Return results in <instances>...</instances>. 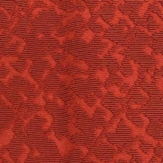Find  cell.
I'll use <instances>...</instances> for the list:
<instances>
[{
	"label": "cell",
	"mask_w": 163,
	"mask_h": 163,
	"mask_svg": "<svg viewBox=\"0 0 163 163\" xmlns=\"http://www.w3.org/2000/svg\"><path fill=\"white\" fill-rule=\"evenodd\" d=\"M111 111L103 106L96 109L93 117V121L98 128L103 129L113 118Z\"/></svg>",
	"instance_id": "7c38bea8"
},
{
	"label": "cell",
	"mask_w": 163,
	"mask_h": 163,
	"mask_svg": "<svg viewBox=\"0 0 163 163\" xmlns=\"http://www.w3.org/2000/svg\"><path fill=\"white\" fill-rule=\"evenodd\" d=\"M126 114V117L139 128L145 129L150 123L149 119L138 110L127 111Z\"/></svg>",
	"instance_id": "2e32d148"
},
{
	"label": "cell",
	"mask_w": 163,
	"mask_h": 163,
	"mask_svg": "<svg viewBox=\"0 0 163 163\" xmlns=\"http://www.w3.org/2000/svg\"><path fill=\"white\" fill-rule=\"evenodd\" d=\"M115 163H137L130 154L125 151H121L117 154L114 160Z\"/></svg>",
	"instance_id": "83f0119b"
},
{
	"label": "cell",
	"mask_w": 163,
	"mask_h": 163,
	"mask_svg": "<svg viewBox=\"0 0 163 163\" xmlns=\"http://www.w3.org/2000/svg\"><path fill=\"white\" fill-rule=\"evenodd\" d=\"M89 152L93 153L96 157L105 163L114 162L117 154L120 152L117 146L112 144L104 135H101L96 140L91 147Z\"/></svg>",
	"instance_id": "277c9868"
},
{
	"label": "cell",
	"mask_w": 163,
	"mask_h": 163,
	"mask_svg": "<svg viewBox=\"0 0 163 163\" xmlns=\"http://www.w3.org/2000/svg\"><path fill=\"white\" fill-rule=\"evenodd\" d=\"M86 27L96 35L101 33H106L111 26L101 16L94 14L92 15V18L86 25Z\"/></svg>",
	"instance_id": "9a60e30c"
},
{
	"label": "cell",
	"mask_w": 163,
	"mask_h": 163,
	"mask_svg": "<svg viewBox=\"0 0 163 163\" xmlns=\"http://www.w3.org/2000/svg\"><path fill=\"white\" fill-rule=\"evenodd\" d=\"M133 21L136 26H143L151 32L163 26V20L156 14L149 11L142 18L134 19Z\"/></svg>",
	"instance_id": "9c48e42d"
},
{
	"label": "cell",
	"mask_w": 163,
	"mask_h": 163,
	"mask_svg": "<svg viewBox=\"0 0 163 163\" xmlns=\"http://www.w3.org/2000/svg\"><path fill=\"white\" fill-rule=\"evenodd\" d=\"M152 38L153 41L149 46L154 50V54H163V31L154 34L152 36Z\"/></svg>",
	"instance_id": "603a6c76"
},
{
	"label": "cell",
	"mask_w": 163,
	"mask_h": 163,
	"mask_svg": "<svg viewBox=\"0 0 163 163\" xmlns=\"http://www.w3.org/2000/svg\"><path fill=\"white\" fill-rule=\"evenodd\" d=\"M73 102L76 126L87 139L93 144L103 131V129L98 128L93 121L95 109L89 107L82 99L77 96Z\"/></svg>",
	"instance_id": "7a4b0ae2"
},
{
	"label": "cell",
	"mask_w": 163,
	"mask_h": 163,
	"mask_svg": "<svg viewBox=\"0 0 163 163\" xmlns=\"http://www.w3.org/2000/svg\"><path fill=\"white\" fill-rule=\"evenodd\" d=\"M128 48V47H127L116 44V45L109 50V53L114 52L117 53H121L123 51L127 49Z\"/></svg>",
	"instance_id": "d6a6232c"
},
{
	"label": "cell",
	"mask_w": 163,
	"mask_h": 163,
	"mask_svg": "<svg viewBox=\"0 0 163 163\" xmlns=\"http://www.w3.org/2000/svg\"><path fill=\"white\" fill-rule=\"evenodd\" d=\"M138 139L140 143V149L143 152L152 157L154 155V148L159 142L147 134L145 129L141 132Z\"/></svg>",
	"instance_id": "4fadbf2b"
},
{
	"label": "cell",
	"mask_w": 163,
	"mask_h": 163,
	"mask_svg": "<svg viewBox=\"0 0 163 163\" xmlns=\"http://www.w3.org/2000/svg\"><path fill=\"white\" fill-rule=\"evenodd\" d=\"M95 34L91 30L86 28L78 38L87 45L91 44L95 38Z\"/></svg>",
	"instance_id": "f546056e"
},
{
	"label": "cell",
	"mask_w": 163,
	"mask_h": 163,
	"mask_svg": "<svg viewBox=\"0 0 163 163\" xmlns=\"http://www.w3.org/2000/svg\"><path fill=\"white\" fill-rule=\"evenodd\" d=\"M140 68L141 67L133 60L125 57L121 67L117 70L121 72L124 77H127L134 74H139V71Z\"/></svg>",
	"instance_id": "e0dca14e"
},
{
	"label": "cell",
	"mask_w": 163,
	"mask_h": 163,
	"mask_svg": "<svg viewBox=\"0 0 163 163\" xmlns=\"http://www.w3.org/2000/svg\"><path fill=\"white\" fill-rule=\"evenodd\" d=\"M82 163H105L99 159L95 154L89 152L83 160Z\"/></svg>",
	"instance_id": "4dcf8cb0"
},
{
	"label": "cell",
	"mask_w": 163,
	"mask_h": 163,
	"mask_svg": "<svg viewBox=\"0 0 163 163\" xmlns=\"http://www.w3.org/2000/svg\"><path fill=\"white\" fill-rule=\"evenodd\" d=\"M90 66L85 61L76 59L73 62L66 68L61 74H66L74 76L78 74H86L89 71Z\"/></svg>",
	"instance_id": "5bb4252c"
},
{
	"label": "cell",
	"mask_w": 163,
	"mask_h": 163,
	"mask_svg": "<svg viewBox=\"0 0 163 163\" xmlns=\"http://www.w3.org/2000/svg\"><path fill=\"white\" fill-rule=\"evenodd\" d=\"M124 76L120 71H117L110 72V76L105 82V87L112 85H116L121 89L123 85Z\"/></svg>",
	"instance_id": "7402d4cb"
},
{
	"label": "cell",
	"mask_w": 163,
	"mask_h": 163,
	"mask_svg": "<svg viewBox=\"0 0 163 163\" xmlns=\"http://www.w3.org/2000/svg\"><path fill=\"white\" fill-rule=\"evenodd\" d=\"M89 152V150L86 146L75 144L68 154L61 159L59 163H82Z\"/></svg>",
	"instance_id": "30bf717a"
},
{
	"label": "cell",
	"mask_w": 163,
	"mask_h": 163,
	"mask_svg": "<svg viewBox=\"0 0 163 163\" xmlns=\"http://www.w3.org/2000/svg\"><path fill=\"white\" fill-rule=\"evenodd\" d=\"M163 1H154L149 7L148 11L154 12L163 20V7L162 2Z\"/></svg>",
	"instance_id": "f1b7e54d"
},
{
	"label": "cell",
	"mask_w": 163,
	"mask_h": 163,
	"mask_svg": "<svg viewBox=\"0 0 163 163\" xmlns=\"http://www.w3.org/2000/svg\"><path fill=\"white\" fill-rule=\"evenodd\" d=\"M83 99L86 102V103L89 107H91L95 110L96 109L102 106L101 104L102 100L99 98L94 93L87 95Z\"/></svg>",
	"instance_id": "d4e9b609"
},
{
	"label": "cell",
	"mask_w": 163,
	"mask_h": 163,
	"mask_svg": "<svg viewBox=\"0 0 163 163\" xmlns=\"http://www.w3.org/2000/svg\"><path fill=\"white\" fill-rule=\"evenodd\" d=\"M120 121V119L119 118L113 117L111 122L109 123L108 124L104 129L102 135H105L115 134L116 132V130L117 129Z\"/></svg>",
	"instance_id": "4316f807"
},
{
	"label": "cell",
	"mask_w": 163,
	"mask_h": 163,
	"mask_svg": "<svg viewBox=\"0 0 163 163\" xmlns=\"http://www.w3.org/2000/svg\"><path fill=\"white\" fill-rule=\"evenodd\" d=\"M126 98L128 99L129 102H134L142 107L146 105L150 101L147 93L136 83L129 91Z\"/></svg>",
	"instance_id": "8fae6325"
},
{
	"label": "cell",
	"mask_w": 163,
	"mask_h": 163,
	"mask_svg": "<svg viewBox=\"0 0 163 163\" xmlns=\"http://www.w3.org/2000/svg\"><path fill=\"white\" fill-rule=\"evenodd\" d=\"M129 100L127 98L116 97L108 92L101 102L102 106L111 111L114 117L127 112V104Z\"/></svg>",
	"instance_id": "8992f818"
},
{
	"label": "cell",
	"mask_w": 163,
	"mask_h": 163,
	"mask_svg": "<svg viewBox=\"0 0 163 163\" xmlns=\"http://www.w3.org/2000/svg\"><path fill=\"white\" fill-rule=\"evenodd\" d=\"M69 87L76 96L82 99L87 95L94 93L102 101L108 93L104 84L90 76L87 79H74Z\"/></svg>",
	"instance_id": "3957f363"
},
{
	"label": "cell",
	"mask_w": 163,
	"mask_h": 163,
	"mask_svg": "<svg viewBox=\"0 0 163 163\" xmlns=\"http://www.w3.org/2000/svg\"><path fill=\"white\" fill-rule=\"evenodd\" d=\"M144 1H125V4L120 6L119 9L124 15L129 16L136 14L138 11Z\"/></svg>",
	"instance_id": "ffe728a7"
},
{
	"label": "cell",
	"mask_w": 163,
	"mask_h": 163,
	"mask_svg": "<svg viewBox=\"0 0 163 163\" xmlns=\"http://www.w3.org/2000/svg\"><path fill=\"white\" fill-rule=\"evenodd\" d=\"M154 154L163 158V141H160L154 149Z\"/></svg>",
	"instance_id": "1f68e13d"
},
{
	"label": "cell",
	"mask_w": 163,
	"mask_h": 163,
	"mask_svg": "<svg viewBox=\"0 0 163 163\" xmlns=\"http://www.w3.org/2000/svg\"><path fill=\"white\" fill-rule=\"evenodd\" d=\"M126 152L130 154L132 158L137 163H149L153 156L146 154L140 149L130 150Z\"/></svg>",
	"instance_id": "cb8c5ba5"
},
{
	"label": "cell",
	"mask_w": 163,
	"mask_h": 163,
	"mask_svg": "<svg viewBox=\"0 0 163 163\" xmlns=\"http://www.w3.org/2000/svg\"><path fill=\"white\" fill-rule=\"evenodd\" d=\"M124 4L125 1H106L105 5L96 14L101 16L110 26H116L124 16V14L120 10L119 7Z\"/></svg>",
	"instance_id": "5b68a950"
},
{
	"label": "cell",
	"mask_w": 163,
	"mask_h": 163,
	"mask_svg": "<svg viewBox=\"0 0 163 163\" xmlns=\"http://www.w3.org/2000/svg\"><path fill=\"white\" fill-rule=\"evenodd\" d=\"M138 111L143 113L150 122H163V98H150L148 102Z\"/></svg>",
	"instance_id": "ba28073f"
},
{
	"label": "cell",
	"mask_w": 163,
	"mask_h": 163,
	"mask_svg": "<svg viewBox=\"0 0 163 163\" xmlns=\"http://www.w3.org/2000/svg\"><path fill=\"white\" fill-rule=\"evenodd\" d=\"M86 74L104 84L110 76V72L105 67L94 69L89 68Z\"/></svg>",
	"instance_id": "44dd1931"
},
{
	"label": "cell",
	"mask_w": 163,
	"mask_h": 163,
	"mask_svg": "<svg viewBox=\"0 0 163 163\" xmlns=\"http://www.w3.org/2000/svg\"><path fill=\"white\" fill-rule=\"evenodd\" d=\"M145 130L147 134L156 141H163V122H150V124L145 128Z\"/></svg>",
	"instance_id": "ac0fdd59"
},
{
	"label": "cell",
	"mask_w": 163,
	"mask_h": 163,
	"mask_svg": "<svg viewBox=\"0 0 163 163\" xmlns=\"http://www.w3.org/2000/svg\"><path fill=\"white\" fill-rule=\"evenodd\" d=\"M85 2L92 15L97 14L101 10L102 7L105 5L106 2V1H99Z\"/></svg>",
	"instance_id": "484cf974"
},
{
	"label": "cell",
	"mask_w": 163,
	"mask_h": 163,
	"mask_svg": "<svg viewBox=\"0 0 163 163\" xmlns=\"http://www.w3.org/2000/svg\"><path fill=\"white\" fill-rule=\"evenodd\" d=\"M125 58V56L120 53H109L102 59L96 60L89 64V66L90 68L92 69L105 67L108 68L109 72H111L117 71L121 67Z\"/></svg>",
	"instance_id": "52a82bcc"
},
{
	"label": "cell",
	"mask_w": 163,
	"mask_h": 163,
	"mask_svg": "<svg viewBox=\"0 0 163 163\" xmlns=\"http://www.w3.org/2000/svg\"><path fill=\"white\" fill-rule=\"evenodd\" d=\"M145 129L137 127L125 116L120 119L115 134L104 136L111 144L117 146L120 152H126L130 150L139 148L138 138L141 132Z\"/></svg>",
	"instance_id": "6da1fadb"
},
{
	"label": "cell",
	"mask_w": 163,
	"mask_h": 163,
	"mask_svg": "<svg viewBox=\"0 0 163 163\" xmlns=\"http://www.w3.org/2000/svg\"><path fill=\"white\" fill-rule=\"evenodd\" d=\"M59 8L65 11L66 12H72L76 10L82 12L87 7L85 1H61L60 2Z\"/></svg>",
	"instance_id": "d6986e66"
},
{
	"label": "cell",
	"mask_w": 163,
	"mask_h": 163,
	"mask_svg": "<svg viewBox=\"0 0 163 163\" xmlns=\"http://www.w3.org/2000/svg\"><path fill=\"white\" fill-rule=\"evenodd\" d=\"M114 163V162H111V163Z\"/></svg>",
	"instance_id": "836d02e7"
}]
</instances>
